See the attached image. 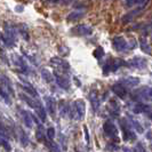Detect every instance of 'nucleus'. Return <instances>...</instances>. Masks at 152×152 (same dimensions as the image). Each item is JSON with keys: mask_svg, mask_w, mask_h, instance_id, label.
I'll list each match as a JSON object with an SVG mask.
<instances>
[{"mask_svg": "<svg viewBox=\"0 0 152 152\" xmlns=\"http://www.w3.org/2000/svg\"><path fill=\"white\" fill-rule=\"evenodd\" d=\"M103 129H104V133L107 134V136L110 137L114 143H119V137H118V129L115 127L112 121H105L104 125H103Z\"/></svg>", "mask_w": 152, "mask_h": 152, "instance_id": "1", "label": "nucleus"}, {"mask_svg": "<svg viewBox=\"0 0 152 152\" xmlns=\"http://www.w3.org/2000/svg\"><path fill=\"white\" fill-rule=\"evenodd\" d=\"M120 126H121L122 133H124L125 141H134L136 138L134 132L130 128V125H128V122H127L126 119H120Z\"/></svg>", "mask_w": 152, "mask_h": 152, "instance_id": "2", "label": "nucleus"}, {"mask_svg": "<svg viewBox=\"0 0 152 152\" xmlns=\"http://www.w3.org/2000/svg\"><path fill=\"white\" fill-rule=\"evenodd\" d=\"M54 76H55V79H56V83H57V85L60 87L64 88V89H69L70 88V81H69L68 78L63 77V75H60L58 71H55Z\"/></svg>", "mask_w": 152, "mask_h": 152, "instance_id": "3", "label": "nucleus"}, {"mask_svg": "<svg viewBox=\"0 0 152 152\" xmlns=\"http://www.w3.org/2000/svg\"><path fill=\"white\" fill-rule=\"evenodd\" d=\"M73 105H75V109H76V112H77L78 118H79V119H84L85 112H86L84 101H81V99H77L76 102L73 103Z\"/></svg>", "mask_w": 152, "mask_h": 152, "instance_id": "4", "label": "nucleus"}, {"mask_svg": "<svg viewBox=\"0 0 152 152\" xmlns=\"http://www.w3.org/2000/svg\"><path fill=\"white\" fill-rule=\"evenodd\" d=\"M111 89L113 91L115 95H118V97H120V99H125V96H126V94H127V88L124 86L122 84H114L112 87H111Z\"/></svg>", "mask_w": 152, "mask_h": 152, "instance_id": "5", "label": "nucleus"}, {"mask_svg": "<svg viewBox=\"0 0 152 152\" xmlns=\"http://www.w3.org/2000/svg\"><path fill=\"white\" fill-rule=\"evenodd\" d=\"M113 47L115 48V50L122 52V50H125L128 47V44H127V41L122 37H115L113 39Z\"/></svg>", "mask_w": 152, "mask_h": 152, "instance_id": "6", "label": "nucleus"}, {"mask_svg": "<svg viewBox=\"0 0 152 152\" xmlns=\"http://www.w3.org/2000/svg\"><path fill=\"white\" fill-rule=\"evenodd\" d=\"M136 99H149V101H152V88L143 87L142 89L137 91Z\"/></svg>", "mask_w": 152, "mask_h": 152, "instance_id": "7", "label": "nucleus"}, {"mask_svg": "<svg viewBox=\"0 0 152 152\" xmlns=\"http://www.w3.org/2000/svg\"><path fill=\"white\" fill-rule=\"evenodd\" d=\"M72 32L77 33L78 36H88L91 33V29L87 25H78L76 29H73Z\"/></svg>", "mask_w": 152, "mask_h": 152, "instance_id": "8", "label": "nucleus"}, {"mask_svg": "<svg viewBox=\"0 0 152 152\" xmlns=\"http://www.w3.org/2000/svg\"><path fill=\"white\" fill-rule=\"evenodd\" d=\"M50 62H52L53 65L60 66L63 71H64V70H68V69L70 68V64H69L68 62L64 61V60H62V58H60V57H53V58L50 60Z\"/></svg>", "mask_w": 152, "mask_h": 152, "instance_id": "9", "label": "nucleus"}, {"mask_svg": "<svg viewBox=\"0 0 152 152\" xmlns=\"http://www.w3.org/2000/svg\"><path fill=\"white\" fill-rule=\"evenodd\" d=\"M138 81H140V79H138V78L128 77V78H125V79H122L121 81H120V84L127 85L128 87H134V86H136V85L138 84Z\"/></svg>", "mask_w": 152, "mask_h": 152, "instance_id": "10", "label": "nucleus"}, {"mask_svg": "<svg viewBox=\"0 0 152 152\" xmlns=\"http://www.w3.org/2000/svg\"><path fill=\"white\" fill-rule=\"evenodd\" d=\"M46 107H47L49 114L54 117L55 115V102L52 97H46Z\"/></svg>", "mask_w": 152, "mask_h": 152, "instance_id": "11", "label": "nucleus"}, {"mask_svg": "<svg viewBox=\"0 0 152 152\" xmlns=\"http://www.w3.org/2000/svg\"><path fill=\"white\" fill-rule=\"evenodd\" d=\"M89 99H91V105H93L94 111H96L99 105V99L97 93H96V91H91V95H89Z\"/></svg>", "mask_w": 152, "mask_h": 152, "instance_id": "12", "label": "nucleus"}, {"mask_svg": "<svg viewBox=\"0 0 152 152\" xmlns=\"http://www.w3.org/2000/svg\"><path fill=\"white\" fill-rule=\"evenodd\" d=\"M130 65H133V66H136V68H144L145 65H146V61H145L144 58H141V57H135V58H133L132 61H129Z\"/></svg>", "mask_w": 152, "mask_h": 152, "instance_id": "13", "label": "nucleus"}, {"mask_svg": "<svg viewBox=\"0 0 152 152\" xmlns=\"http://www.w3.org/2000/svg\"><path fill=\"white\" fill-rule=\"evenodd\" d=\"M149 109H150L149 105H145L143 103H137L136 105L134 107V112H135V113H142V112L148 111Z\"/></svg>", "mask_w": 152, "mask_h": 152, "instance_id": "14", "label": "nucleus"}, {"mask_svg": "<svg viewBox=\"0 0 152 152\" xmlns=\"http://www.w3.org/2000/svg\"><path fill=\"white\" fill-rule=\"evenodd\" d=\"M18 132H20V141L22 143L23 146H26L29 144V138H28V135L24 133V130L22 128H18Z\"/></svg>", "mask_w": 152, "mask_h": 152, "instance_id": "15", "label": "nucleus"}, {"mask_svg": "<svg viewBox=\"0 0 152 152\" xmlns=\"http://www.w3.org/2000/svg\"><path fill=\"white\" fill-rule=\"evenodd\" d=\"M141 9H143V7H140V8H137L136 10H133L132 13H129V14H127V15H125L124 16V18H122V22L124 23H127V22H129L130 20H133V16H135L141 10Z\"/></svg>", "mask_w": 152, "mask_h": 152, "instance_id": "16", "label": "nucleus"}, {"mask_svg": "<svg viewBox=\"0 0 152 152\" xmlns=\"http://www.w3.org/2000/svg\"><path fill=\"white\" fill-rule=\"evenodd\" d=\"M140 42H141V48H142V50L145 52L146 54H151V48H150V46L148 45V42H146V40L144 38H140Z\"/></svg>", "mask_w": 152, "mask_h": 152, "instance_id": "17", "label": "nucleus"}, {"mask_svg": "<svg viewBox=\"0 0 152 152\" xmlns=\"http://www.w3.org/2000/svg\"><path fill=\"white\" fill-rule=\"evenodd\" d=\"M41 75H42V78L45 79V81H47V83H52L54 80V75L52 72H49L48 70H42Z\"/></svg>", "mask_w": 152, "mask_h": 152, "instance_id": "18", "label": "nucleus"}, {"mask_svg": "<svg viewBox=\"0 0 152 152\" xmlns=\"http://www.w3.org/2000/svg\"><path fill=\"white\" fill-rule=\"evenodd\" d=\"M21 113H22V117H23V120L25 122V125L31 128L32 127V121H31V118H30V114L28 113L26 111H21Z\"/></svg>", "mask_w": 152, "mask_h": 152, "instance_id": "19", "label": "nucleus"}, {"mask_svg": "<svg viewBox=\"0 0 152 152\" xmlns=\"http://www.w3.org/2000/svg\"><path fill=\"white\" fill-rule=\"evenodd\" d=\"M83 15H84V13H81V12H73V13H71L69 15L68 21H76L78 18H80Z\"/></svg>", "mask_w": 152, "mask_h": 152, "instance_id": "20", "label": "nucleus"}, {"mask_svg": "<svg viewBox=\"0 0 152 152\" xmlns=\"http://www.w3.org/2000/svg\"><path fill=\"white\" fill-rule=\"evenodd\" d=\"M23 89H25V91H28V93L31 94L32 96H34V97H37V99H38V93L34 91L30 85H28V86H23Z\"/></svg>", "mask_w": 152, "mask_h": 152, "instance_id": "21", "label": "nucleus"}, {"mask_svg": "<svg viewBox=\"0 0 152 152\" xmlns=\"http://www.w3.org/2000/svg\"><path fill=\"white\" fill-rule=\"evenodd\" d=\"M94 56L96 57V58H101L103 55H104V50H103V48L102 47H97L95 50H94Z\"/></svg>", "mask_w": 152, "mask_h": 152, "instance_id": "22", "label": "nucleus"}, {"mask_svg": "<svg viewBox=\"0 0 152 152\" xmlns=\"http://www.w3.org/2000/svg\"><path fill=\"white\" fill-rule=\"evenodd\" d=\"M55 136V129H54L53 127H50V128H48L47 129V137H48V140L49 141H52Z\"/></svg>", "mask_w": 152, "mask_h": 152, "instance_id": "23", "label": "nucleus"}, {"mask_svg": "<svg viewBox=\"0 0 152 152\" xmlns=\"http://www.w3.org/2000/svg\"><path fill=\"white\" fill-rule=\"evenodd\" d=\"M130 121H132V124H133V125H134V126H135V127H134V128H136V129H137V132H138V133H143V128H142V127H141V125H140V124H138V122H137V121H135V120H134V119H132V118H130Z\"/></svg>", "mask_w": 152, "mask_h": 152, "instance_id": "24", "label": "nucleus"}, {"mask_svg": "<svg viewBox=\"0 0 152 152\" xmlns=\"http://www.w3.org/2000/svg\"><path fill=\"white\" fill-rule=\"evenodd\" d=\"M1 144H2V146H4L7 151H10V145L8 143V141H6L4 137H1Z\"/></svg>", "mask_w": 152, "mask_h": 152, "instance_id": "25", "label": "nucleus"}, {"mask_svg": "<svg viewBox=\"0 0 152 152\" xmlns=\"http://www.w3.org/2000/svg\"><path fill=\"white\" fill-rule=\"evenodd\" d=\"M84 132H85V134H86V141H87V143H89V136H88V129H87V127L85 126V128H84Z\"/></svg>", "mask_w": 152, "mask_h": 152, "instance_id": "26", "label": "nucleus"}, {"mask_svg": "<svg viewBox=\"0 0 152 152\" xmlns=\"http://www.w3.org/2000/svg\"><path fill=\"white\" fill-rule=\"evenodd\" d=\"M149 118H150V119H151V120H152V113L149 114Z\"/></svg>", "mask_w": 152, "mask_h": 152, "instance_id": "27", "label": "nucleus"}]
</instances>
